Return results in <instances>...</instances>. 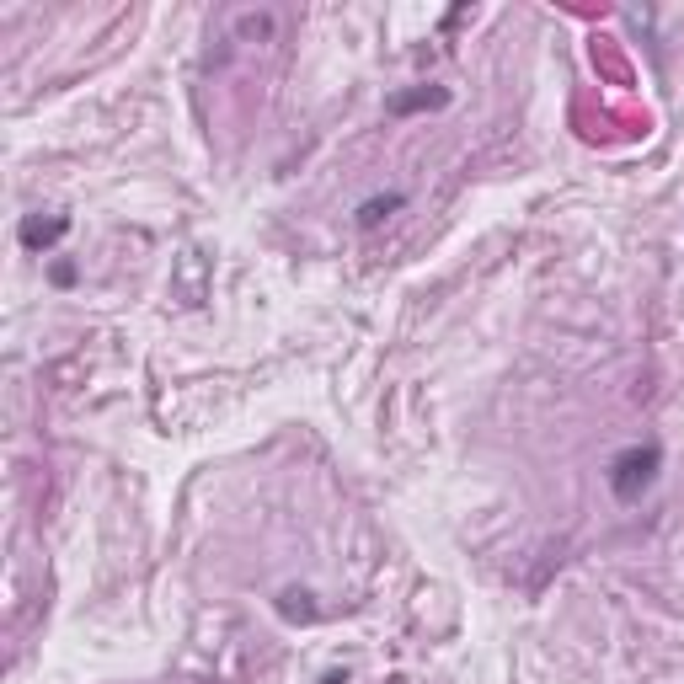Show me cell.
<instances>
[{"instance_id": "cell-1", "label": "cell", "mask_w": 684, "mask_h": 684, "mask_svg": "<svg viewBox=\"0 0 684 684\" xmlns=\"http://www.w3.org/2000/svg\"><path fill=\"white\" fill-rule=\"evenodd\" d=\"M658 465H663V449L658 444H636V449H620L610 460V492L620 503H636L652 481H658Z\"/></svg>"}, {"instance_id": "cell-2", "label": "cell", "mask_w": 684, "mask_h": 684, "mask_svg": "<svg viewBox=\"0 0 684 684\" xmlns=\"http://www.w3.org/2000/svg\"><path fill=\"white\" fill-rule=\"evenodd\" d=\"M65 230H70L65 214H54V220H38V214H33V220H22V246H27V252H43V246H54Z\"/></svg>"}, {"instance_id": "cell-3", "label": "cell", "mask_w": 684, "mask_h": 684, "mask_svg": "<svg viewBox=\"0 0 684 684\" xmlns=\"http://www.w3.org/2000/svg\"><path fill=\"white\" fill-rule=\"evenodd\" d=\"M449 91L433 86V91H407V97H391V113H417V107H444Z\"/></svg>"}, {"instance_id": "cell-4", "label": "cell", "mask_w": 684, "mask_h": 684, "mask_svg": "<svg viewBox=\"0 0 684 684\" xmlns=\"http://www.w3.org/2000/svg\"><path fill=\"white\" fill-rule=\"evenodd\" d=\"M401 209V193H385V198H364V204H359V225L364 230H375L380 220H385V214H396Z\"/></svg>"}]
</instances>
